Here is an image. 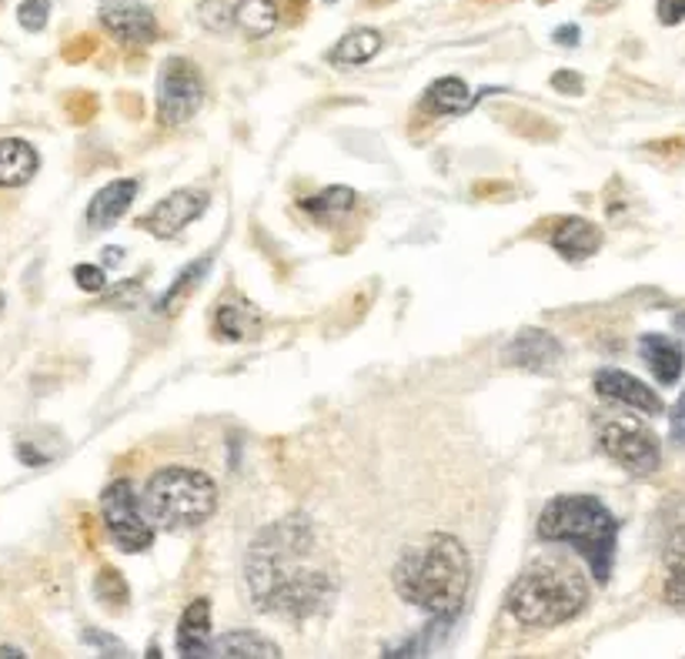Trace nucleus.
<instances>
[{"label": "nucleus", "instance_id": "f257e3e1", "mask_svg": "<svg viewBox=\"0 0 685 659\" xmlns=\"http://www.w3.org/2000/svg\"><path fill=\"white\" fill-rule=\"evenodd\" d=\"M311 549L314 529L308 516H285L254 536L244 565L254 606L288 619L318 613L331 596V580L328 572L305 565Z\"/></svg>", "mask_w": 685, "mask_h": 659}, {"label": "nucleus", "instance_id": "f03ea898", "mask_svg": "<svg viewBox=\"0 0 685 659\" xmlns=\"http://www.w3.org/2000/svg\"><path fill=\"white\" fill-rule=\"evenodd\" d=\"M395 593L424 616L452 619L472 583V556L458 536L428 532L401 549L391 569Z\"/></svg>", "mask_w": 685, "mask_h": 659}, {"label": "nucleus", "instance_id": "7ed1b4c3", "mask_svg": "<svg viewBox=\"0 0 685 659\" xmlns=\"http://www.w3.org/2000/svg\"><path fill=\"white\" fill-rule=\"evenodd\" d=\"M545 542H568L592 569L598 583H609L619 546V519L595 496H555L539 516Z\"/></svg>", "mask_w": 685, "mask_h": 659}, {"label": "nucleus", "instance_id": "20e7f679", "mask_svg": "<svg viewBox=\"0 0 685 659\" xmlns=\"http://www.w3.org/2000/svg\"><path fill=\"white\" fill-rule=\"evenodd\" d=\"M588 606V586L572 565L539 562L508 586L505 609L522 626L549 629L575 619Z\"/></svg>", "mask_w": 685, "mask_h": 659}, {"label": "nucleus", "instance_id": "39448f33", "mask_svg": "<svg viewBox=\"0 0 685 659\" xmlns=\"http://www.w3.org/2000/svg\"><path fill=\"white\" fill-rule=\"evenodd\" d=\"M141 509L157 529H167V532L195 529L214 516L218 485L214 479H208V472L167 465L147 479Z\"/></svg>", "mask_w": 685, "mask_h": 659}, {"label": "nucleus", "instance_id": "423d86ee", "mask_svg": "<svg viewBox=\"0 0 685 659\" xmlns=\"http://www.w3.org/2000/svg\"><path fill=\"white\" fill-rule=\"evenodd\" d=\"M205 105V80L195 61L167 57L157 74V118L164 128L188 124Z\"/></svg>", "mask_w": 685, "mask_h": 659}, {"label": "nucleus", "instance_id": "0eeeda50", "mask_svg": "<svg viewBox=\"0 0 685 659\" xmlns=\"http://www.w3.org/2000/svg\"><path fill=\"white\" fill-rule=\"evenodd\" d=\"M101 516L121 552H144L154 542V526L147 523L141 499L134 496L128 479H114L101 492Z\"/></svg>", "mask_w": 685, "mask_h": 659}, {"label": "nucleus", "instance_id": "6e6552de", "mask_svg": "<svg viewBox=\"0 0 685 659\" xmlns=\"http://www.w3.org/2000/svg\"><path fill=\"white\" fill-rule=\"evenodd\" d=\"M598 446H603V452L612 462H619L632 475H655L662 465L659 439L639 422H626V419L606 422L598 429Z\"/></svg>", "mask_w": 685, "mask_h": 659}, {"label": "nucleus", "instance_id": "1a4fd4ad", "mask_svg": "<svg viewBox=\"0 0 685 659\" xmlns=\"http://www.w3.org/2000/svg\"><path fill=\"white\" fill-rule=\"evenodd\" d=\"M208 195L198 191V188H181V191H170L167 198H161L144 218H141V228L154 238H175L181 234L191 221H198L205 211H208Z\"/></svg>", "mask_w": 685, "mask_h": 659}, {"label": "nucleus", "instance_id": "9d476101", "mask_svg": "<svg viewBox=\"0 0 685 659\" xmlns=\"http://www.w3.org/2000/svg\"><path fill=\"white\" fill-rule=\"evenodd\" d=\"M98 18H101V28L128 47L154 44L161 34L154 11L141 4V0H108V4H101Z\"/></svg>", "mask_w": 685, "mask_h": 659}, {"label": "nucleus", "instance_id": "9b49d317", "mask_svg": "<svg viewBox=\"0 0 685 659\" xmlns=\"http://www.w3.org/2000/svg\"><path fill=\"white\" fill-rule=\"evenodd\" d=\"M595 392L603 398H609V402H619L626 408L642 411V416H649V419H655V416H662V411H665L662 395L652 385H645L642 378H636V375H629L622 369L595 372Z\"/></svg>", "mask_w": 685, "mask_h": 659}, {"label": "nucleus", "instance_id": "f8f14e48", "mask_svg": "<svg viewBox=\"0 0 685 659\" xmlns=\"http://www.w3.org/2000/svg\"><path fill=\"white\" fill-rule=\"evenodd\" d=\"M501 362L529 369V372H552L562 362V345L545 328H522V332L501 349Z\"/></svg>", "mask_w": 685, "mask_h": 659}, {"label": "nucleus", "instance_id": "ddd939ff", "mask_svg": "<svg viewBox=\"0 0 685 659\" xmlns=\"http://www.w3.org/2000/svg\"><path fill=\"white\" fill-rule=\"evenodd\" d=\"M552 249L568 262H585L603 249V228L592 224L588 218H575V215L562 218V221H555V231H552Z\"/></svg>", "mask_w": 685, "mask_h": 659}, {"label": "nucleus", "instance_id": "4468645a", "mask_svg": "<svg viewBox=\"0 0 685 659\" xmlns=\"http://www.w3.org/2000/svg\"><path fill=\"white\" fill-rule=\"evenodd\" d=\"M639 355L649 365V372L655 375L659 385H675L685 372V349L659 332H649L639 339Z\"/></svg>", "mask_w": 685, "mask_h": 659}, {"label": "nucleus", "instance_id": "2eb2a0df", "mask_svg": "<svg viewBox=\"0 0 685 659\" xmlns=\"http://www.w3.org/2000/svg\"><path fill=\"white\" fill-rule=\"evenodd\" d=\"M41 168V157L24 138H0V188H24Z\"/></svg>", "mask_w": 685, "mask_h": 659}, {"label": "nucleus", "instance_id": "dca6fc26", "mask_svg": "<svg viewBox=\"0 0 685 659\" xmlns=\"http://www.w3.org/2000/svg\"><path fill=\"white\" fill-rule=\"evenodd\" d=\"M134 198H137V182L134 178H118V182L104 185L95 195V201L88 205L91 228H101V231L104 228H114L128 215V208L134 205Z\"/></svg>", "mask_w": 685, "mask_h": 659}, {"label": "nucleus", "instance_id": "f3484780", "mask_svg": "<svg viewBox=\"0 0 685 659\" xmlns=\"http://www.w3.org/2000/svg\"><path fill=\"white\" fill-rule=\"evenodd\" d=\"M178 652L195 659V656H211V600L198 596L181 616L178 626Z\"/></svg>", "mask_w": 685, "mask_h": 659}, {"label": "nucleus", "instance_id": "a211bd4d", "mask_svg": "<svg viewBox=\"0 0 685 659\" xmlns=\"http://www.w3.org/2000/svg\"><path fill=\"white\" fill-rule=\"evenodd\" d=\"M211 656H221V659H278L281 649H278V642H272L262 633L237 629V633L218 636L211 642Z\"/></svg>", "mask_w": 685, "mask_h": 659}, {"label": "nucleus", "instance_id": "6ab92c4d", "mask_svg": "<svg viewBox=\"0 0 685 659\" xmlns=\"http://www.w3.org/2000/svg\"><path fill=\"white\" fill-rule=\"evenodd\" d=\"M258 325H262V315L258 308H254L247 298L234 295V298H224L218 305V315H214V328H218V336L228 339V342H241L247 336L258 332Z\"/></svg>", "mask_w": 685, "mask_h": 659}, {"label": "nucleus", "instance_id": "aec40b11", "mask_svg": "<svg viewBox=\"0 0 685 659\" xmlns=\"http://www.w3.org/2000/svg\"><path fill=\"white\" fill-rule=\"evenodd\" d=\"M475 105V95L462 77H439L421 98V111L428 114H462Z\"/></svg>", "mask_w": 685, "mask_h": 659}, {"label": "nucleus", "instance_id": "412c9836", "mask_svg": "<svg viewBox=\"0 0 685 659\" xmlns=\"http://www.w3.org/2000/svg\"><path fill=\"white\" fill-rule=\"evenodd\" d=\"M382 51V34L372 31V28H358L352 34L341 37L331 51H328V61L334 67H362L368 64L375 54Z\"/></svg>", "mask_w": 685, "mask_h": 659}, {"label": "nucleus", "instance_id": "4be33fe9", "mask_svg": "<svg viewBox=\"0 0 685 659\" xmlns=\"http://www.w3.org/2000/svg\"><path fill=\"white\" fill-rule=\"evenodd\" d=\"M665 562V603L675 609H685V529H678L662 552Z\"/></svg>", "mask_w": 685, "mask_h": 659}, {"label": "nucleus", "instance_id": "5701e85b", "mask_svg": "<svg viewBox=\"0 0 685 659\" xmlns=\"http://www.w3.org/2000/svg\"><path fill=\"white\" fill-rule=\"evenodd\" d=\"M278 0H237L234 4V24L247 37H268L278 28Z\"/></svg>", "mask_w": 685, "mask_h": 659}, {"label": "nucleus", "instance_id": "b1692460", "mask_svg": "<svg viewBox=\"0 0 685 659\" xmlns=\"http://www.w3.org/2000/svg\"><path fill=\"white\" fill-rule=\"evenodd\" d=\"M208 268H211V259H198V262H191L178 278H175V285H170L164 295H161V301H157V311L161 315H170V311H178L185 301H188V295L201 285V278L208 275Z\"/></svg>", "mask_w": 685, "mask_h": 659}, {"label": "nucleus", "instance_id": "393cba45", "mask_svg": "<svg viewBox=\"0 0 685 659\" xmlns=\"http://www.w3.org/2000/svg\"><path fill=\"white\" fill-rule=\"evenodd\" d=\"M355 191L352 188H345V185H331V188H324L321 195H314L311 201H305V208L318 218V221H324V224H331V221H338L341 215H349L352 208H355Z\"/></svg>", "mask_w": 685, "mask_h": 659}, {"label": "nucleus", "instance_id": "a878e982", "mask_svg": "<svg viewBox=\"0 0 685 659\" xmlns=\"http://www.w3.org/2000/svg\"><path fill=\"white\" fill-rule=\"evenodd\" d=\"M95 593H98V600L108 606V609H124L128 606V600H131V590H128V583H124V575L114 569V565H101L98 569V575H95Z\"/></svg>", "mask_w": 685, "mask_h": 659}, {"label": "nucleus", "instance_id": "bb28decb", "mask_svg": "<svg viewBox=\"0 0 685 659\" xmlns=\"http://www.w3.org/2000/svg\"><path fill=\"white\" fill-rule=\"evenodd\" d=\"M198 21L214 34H228L234 28V8L228 4V0H201Z\"/></svg>", "mask_w": 685, "mask_h": 659}, {"label": "nucleus", "instance_id": "cd10ccee", "mask_svg": "<svg viewBox=\"0 0 685 659\" xmlns=\"http://www.w3.org/2000/svg\"><path fill=\"white\" fill-rule=\"evenodd\" d=\"M51 21V0H24L18 8V24L27 34H41Z\"/></svg>", "mask_w": 685, "mask_h": 659}, {"label": "nucleus", "instance_id": "c85d7f7f", "mask_svg": "<svg viewBox=\"0 0 685 659\" xmlns=\"http://www.w3.org/2000/svg\"><path fill=\"white\" fill-rule=\"evenodd\" d=\"M64 111L74 124H88L91 118H98V98L91 91H74L67 101H64Z\"/></svg>", "mask_w": 685, "mask_h": 659}, {"label": "nucleus", "instance_id": "c756f323", "mask_svg": "<svg viewBox=\"0 0 685 659\" xmlns=\"http://www.w3.org/2000/svg\"><path fill=\"white\" fill-rule=\"evenodd\" d=\"M74 282L84 292H104L108 288V272L101 265H77L74 268Z\"/></svg>", "mask_w": 685, "mask_h": 659}, {"label": "nucleus", "instance_id": "7c9ffc66", "mask_svg": "<svg viewBox=\"0 0 685 659\" xmlns=\"http://www.w3.org/2000/svg\"><path fill=\"white\" fill-rule=\"evenodd\" d=\"M84 642L101 649V656H128V649H124L121 639H114L108 633H98V629H84Z\"/></svg>", "mask_w": 685, "mask_h": 659}, {"label": "nucleus", "instance_id": "2f4dec72", "mask_svg": "<svg viewBox=\"0 0 685 659\" xmlns=\"http://www.w3.org/2000/svg\"><path fill=\"white\" fill-rule=\"evenodd\" d=\"M655 18L665 28H678L685 21V0H659V4H655Z\"/></svg>", "mask_w": 685, "mask_h": 659}, {"label": "nucleus", "instance_id": "473e14b6", "mask_svg": "<svg viewBox=\"0 0 685 659\" xmlns=\"http://www.w3.org/2000/svg\"><path fill=\"white\" fill-rule=\"evenodd\" d=\"M95 51H98V41H95L91 34H80L74 44H67V47H64V61H70V64H80V61H88Z\"/></svg>", "mask_w": 685, "mask_h": 659}, {"label": "nucleus", "instance_id": "72a5a7b5", "mask_svg": "<svg viewBox=\"0 0 685 659\" xmlns=\"http://www.w3.org/2000/svg\"><path fill=\"white\" fill-rule=\"evenodd\" d=\"M669 432L678 446H685V388H682V395L675 398V405L669 411Z\"/></svg>", "mask_w": 685, "mask_h": 659}, {"label": "nucleus", "instance_id": "f704fd0d", "mask_svg": "<svg viewBox=\"0 0 685 659\" xmlns=\"http://www.w3.org/2000/svg\"><path fill=\"white\" fill-rule=\"evenodd\" d=\"M552 88L562 91V95H582L585 91V80L575 70H555L552 74Z\"/></svg>", "mask_w": 685, "mask_h": 659}, {"label": "nucleus", "instance_id": "c9c22d12", "mask_svg": "<svg viewBox=\"0 0 685 659\" xmlns=\"http://www.w3.org/2000/svg\"><path fill=\"white\" fill-rule=\"evenodd\" d=\"M14 452H18V459H21L24 465H31V469H37V465H47V462H51V455H47V452H41L31 439H21V442L14 446Z\"/></svg>", "mask_w": 685, "mask_h": 659}, {"label": "nucleus", "instance_id": "e433bc0d", "mask_svg": "<svg viewBox=\"0 0 685 659\" xmlns=\"http://www.w3.org/2000/svg\"><path fill=\"white\" fill-rule=\"evenodd\" d=\"M578 37H582V31H578L575 24H562V28L552 34V41H555L559 47H575V44H578Z\"/></svg>", "mask_w": 685, "mask_h": 659}, {"label": "nucleus", "instance_id": "4c0bfd02", "mask_svg": "<svg viewBox=\"0 0 685 659\" xmlns=\"http://www.w3.org/2000/svg\"><path fill=\"white\" fill-rule=\"evenodd\" d=\"M124 249H118V244H111V249H104V265L108 268H118L121 262H124V255H121Z\"/></svg>", "mask_w": 685, "mask_h": 659}, {"label": "nucleus", "instance_id": "58836bf2", "mask_svg": "<svg viewBox=\"0 0 685 659\" xmlns=\"http://www.w3.org/2000/svg\"><path fill=\"white\" fill-rule=\"evenodd\" d=\"M0 656H24V649H18V646H0Z\"/></svg>", "mask_w": 685, "mask_h": 659}, {"label": "nucleus", "instance_id": "ea45409f", "mask_svg": "<svg viewBox=\"0 0 685 659\" xmlns=\"http://www.w3.org/2000/svg\"><path fill=\"white\" fill-rule=\"evenodd\" d=\"M4 305H8V298H4V295H0V315H4Z\"/></svg>", "mask_w": 685, "mask_h": 659}, {"label": "nucleus", "instance_id": "a19ab883", "mask_svg": "<svg viewBox=\"0 0 685 659\" xmlns=\"http://www.w3.org/2000/svg\"><path fill=\"white\" fill-rule=\"evenodd\" d=\"M301 4H305V0H301Z\"/></svg>", "mask_w": 685, "mask_h": 659}]
</instances>
